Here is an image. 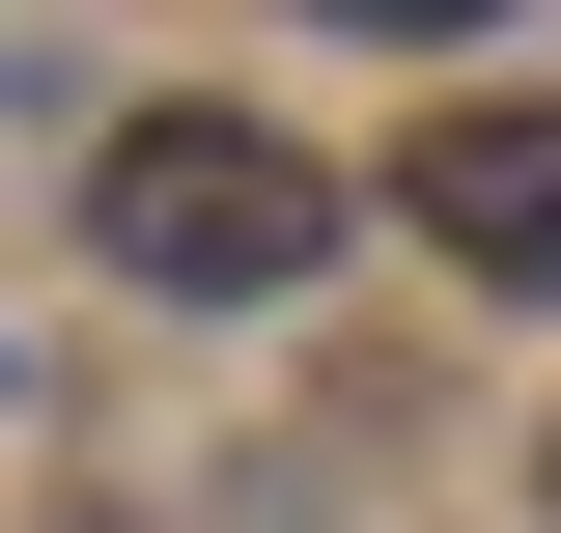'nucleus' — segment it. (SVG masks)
I'll list each match as a JSON object with an SVG mask.
<instances>
[{"mask_svg": "<svg viewBox=\"0 0 561 533\" xmlns=\"http://www.w3.org/2000/svg\"><path fill=\"white\" fill-rule=\"evenodd\" d=\"M84 253H113L140 309H280V281L337 253V169L280 113H113L84 140Z\"/></svg>", "mask_w": 561, "mask_h": 533, "instance_id": "nucleus-1", "label": "nucleus"}, {"mask_svg": "<svg viewBox=\"0 0 561 533\" xmlns=\"http://www.w3.org/2000/svg\"><path fill=\"white\" fill-rule=\"evenodd\" d=\"M393 225L478 309H561V84H449V113L393 140Z\"/></svg>", "mask_w": 561, "mask_h": 533, "instance_id": "nucleus-2", "label": "nucleus"}, {"mask_svg": "<svg viewBox=\"0 0 561 533\" xmlns=\"http://www.w3.org/2000/svg\"><path fill=\"white\" fill-rule=\"evenodd\" d=\"M280 29H393V57H449V29H505V0H280Z\"/></svg>", "mask_w": 561, "mask_h": 533, "instance_id": "nucleus-3", "label": "nucleus"}, {"mask_svg": "<svg viewBox=\"0 0 561 533\" xmlns=\"http://www.w3.org/2000/svg\"><path fill=\"white\" fill-rule=\"evenodd\" d=\"M534 506H561V421H534Z\"/></svg>", "mask_w": 561, "mask_h": 533, "instance_id": "nucleus-4", "label": "nucleus"}]
</instances>
